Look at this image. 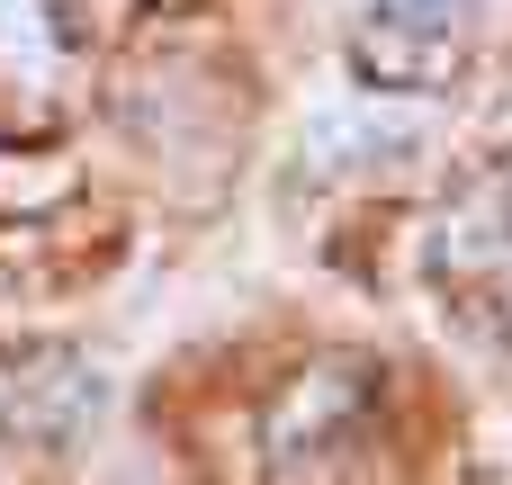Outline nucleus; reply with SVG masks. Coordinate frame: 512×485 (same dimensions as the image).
I'll return each instance as SVG.
<instances>
[{"instance_id": "obj_1", "label": "nucleus", "mask_w": 512, "mask_h": 485, "mask_svg": "<svg viewBox=\"0 0 512 485\" xmlns=\"http://www.w3.org/2000/svg\"><path fill=\"white\" fill-rule=\"evenodd\" d=\"M432 279H441V297L468 306V324H486L495 342H512V171L504 180H477L441 216Z\"/></svg>"}, {"instance_id": "obj_2", "label": "nucleus", "mask_w": 512, "mask_h": 485, "mask_svg": "<svg viewBox=\"0 0 512 485\" xmlns=\"http://www.w3.org/2000/svg\"><path fill=\"white\" fill-rule=\"evenodd\" d=\"M468 27H477V0H351V36H360V63L378 81L450 72Z\"/></svg>"}, {"instance_id": "obj_3", "label": "nucleus", "mask_w": 512, "mask_h": 485, "mask_svg": "<svg viewBox=\"0 0 512 485\" xmlns=\"http://www.w3.org/2000/svg\"><path fill=\"white\" fill-rule=\"evenodd\" d=\"M306 144H315L333 171H396V162H414V153L432 144V126H423V108L396 99V90H351V99H333V108L306 126Z\"/></svg>"}, {"instance_id": "obj_4", "label": "nucleus", "mask_w": 512, "mask_h": 485, "mask_svg": "<svg viewBox=\"0 0 512 485\" xmlns=\"http://www.w3.org/2000/svg\"><path fill=\"white\" fill-rule=\"evenodd\" d=\"M63 72V36H54V9L45 0H0V90L18 99H45Z\"/></svg>"}]
</instances>
